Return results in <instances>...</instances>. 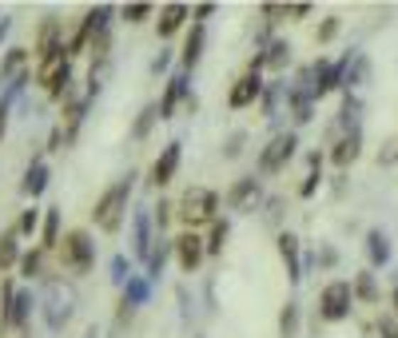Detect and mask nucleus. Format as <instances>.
I'll use <instances>...</instances> for the list:
<instances>
[{
    "mask_svg": "<svg viewBox=\"0 0 398 338\" xmlns=\"http://www.w3.org/2000/svg\"><path fill=\"white\" fill-rule=\"evenodd\" d=\"M179 207H183V211H179V219H183L188 227H195V223H211L215 211H219V195L211 187H191Z\"/></svg>",
    "mask_w": 398,
    "mask_h": 338,
    "instance_id": "20e7f679",
    "label": "nucleus"
},
{
    "mask_svg": "<svg viewBox=\"0 0 398 338\" xmlns=\"http://www.w3.org/2000/svg\"><path fill=\"white\" fill-rule=\"evenodd\" d=\"M20 275H24V278H36L40 275V251H28V255L20 258Z\"/></svg>",
    "mask_w": 398,
    "mask_h": 338,
    "instance_id": "c756f323",
    "label": "nucleus"
},
{
    "mask_svg": "<svg viewBox=\"0 0 398 338\" xmlns=\"http://www.w3.org/2000/svg\"><path fill=\"white\" fill-rule=\"evenodd\" d=\"M4 128H9V104L0 99V139H4Z\"/></svg>",
    "mask_w": 398,
    "mask_h": 338,
    "instance_id": "e433bc0d",
    "label": "nucleus"
},
{
    "mask_svg": "<svg viewBox=\"0 0 398 338\" xmlns=\"http://www.w3.org/2000/svg\"><path fill=\"white\" fill-rule=\"evenodd\" d=\"M28 310H32V295H16V298H12V322H16V327L28 322Z\"/></svg>",
    "mask_w": 398,
    "mask_h": 338,
    "instance_id": "bb28decb",
    "label": "nucleus"
},
{
    "mask_svg": "<svg viewBox=\"0 0 398 338\" xmlns=\"http://www.w3.org/2000/svg\"><path fill=\"white\" fill-rule=\"evenodd\" d=\"M44 187H48V163H44V159H36V163H32V168L24 171V183H20V191L36 199Z\"/></svg>",
    "mask_w": 398,
    "mask_h": 338,
    "instance_id": "2eb2a0df",
    "label": "nucleus"
},
{
    "mask_svg": "<svg viewBox=\"0 0 398 338\" xmlns=\"http://www.w3.org/2000/svg\"><path fill=\"white\" fill-rule=\"evenodd\" d=\"M199 56H203V24H191L188 44H183V68H195Z\"/></svg>",
    "mask_w": 398,
    "mask_h": 338,
    "instance_id": "dca6fc26",
    "label": "nucleus"
},
{
    "mask_svg": "<svg viewBox=\"0 0 398 338\" xmlns=\"http://www.w3.org/2000/svg\"><path fill=\"white\" fill-rule=\"evenodd\" d=\"M36 223H40L36 211H24V215H20V223H16V235H32V231H36Z\"/></svg>",
    "mask_w": 398,
    "mask_h": 338,
    "instance_id": "7c9ffc66",
    "label": "nucleus"
},
{
    "mask_svg": "<svg viewBox=\"0 0 398 338\" xmlns=\"http://www.w3.org/2000/svg\"><path fill=\"white\" fill-rule=\"evenodd\" d=\"M188 16H191L188 4H163V9H159V20H156L159 36H176V32L183 28V20H188Z\"/></svg>",
    "mask_w": 398,
    "mask_h": 338,
    "instance_id": "9b49d317",
    "label": "nucleus"
},
{
    "mask_svg": "<svg viewBox=\"0 0 398 338\" xmlns=\"http://www.w3.org/2000/svg\"><path fill=\"white\" fill-rule=\"evenodd\" d=\"M367 255H370V267H382V263L390 258V243H387L382 231H370L367 235Z\"/></svg>",
    "mask_w": 398,
    "mask_h": 338,
    "instance_id": "a211bd4d",
    "label": "nucleus"
},
{
    "mask_svg": "<svg viewBox=\"0 0 398 338\" xmlns=\"http://www.w3.org/2000/svg\"><path fill=\"white\" fill-rule=\"evenodd\" d=\"M131 179H136V175L116 179V183H112V187L96 199V207H92V219H96V227H100V231H108V235H116V231H119V219H124V211H128Z\"/></svg>",
    "mask_w": 398,
    "mask_h": 338,
    "instance_id": "f257e3e1",
    "label": "nucleus"
},
{
    "mask_svg": "<svg viewBox=\"0 0 398 338\" xmlns=\"http://www.w3.org/2000/svg\"><path fill=\"white\" fill-rule=\"evenodd\" d=\"M259 92H263V80H259V72H243V76L235 80V88H231V96H227V108L231 111H239V108H251L259 99Z\"/></svg>",
    "mask_w": 398,
    "mask_h": 338,
    "instance_id": "6e6552de",
    "label": "nucleus"
},
{
    "mask_svg": "<svg viewBox=\"0 0 398 338\" xmlns=\"http://www.w3.org/2000/svg\"><path fill=\"white\" fill-rule=\"evenodd\" d=\"M56 235H60V215H56V207H52L48 215H44V235H40L44 243H40V251H52V247H56V243H60Z\"/></svg>",
    "mask_w": 398,
    "mask_h": 338,
    "instance_id": "412c9836",
    "label": "nucleus"
},
{
    "mask_svg": "<svg viewBox=\"0 0 398 338\" xmlns=\"http://www.w3.org/2000/svg\"><path fill=\"white\" fill-rule=\"evenodd\" d=\"M255 195H259V179H255V175H243L235 187L227 191V207H231V211H243Z\"/></svg>",
    "mask_w": 398,
    "mask_h": 338,
    "instance_id": "ddd939ff",
    "label": "nucleus"
},
{
    "mask_svg": "<svg viewBox=\"0 0 398 338\" xmlns=\"http://www.w3.org/2000/svg\"><path fill=\"white\" fill-rule=\"evenodd\" d=\"M279 255H283V263H287V278L298 283V278H303V263H298V239L291 235V231L279 235Z\"/></svg>",
    "mask_w": 398,
    "mask_h": 338,
    "instance_id": "f8f14e48",
    "label": "nucleus"
},
{
    "mask_svg": "<svg viewBox=\"0 0 398 338\" xmlns=\"http://www.w3.org/2000/svg\"><path fill=\"white\" fill-rule=\"evenodd\" d=\"M179 156H183V143H179V139L159 151V159L151 163V183H156V187H168L171 179H176V171H179Z\"/></svg>",
    "mask_w": 398,
    "mask_h": 338,
    "instance_id": "1a4fd4ad",
    "label": "nucleus"
},
{
    "mask_svg": "<svg viewBox=\"0 0 398 338\" xmlns=\"http://www.w3.org/2000/svg\"><path fill=\"white\" fill-rule=\"evenodd\" d=\"M295 143H298V139L291 136V131L275 136L267 148H263V156H259V171H263V175H275V171H283V168H287V159L295 156Z\"/></svg>",
    "mask_w": 398,
    "mask_h": 338,
    "instance_id": "39448f33",
    "label": "nucleus"
},
{
    "mask_svg": "<svg viewBox=\"0 0 398 338\" xmlns=\"http://www.w3.org/2000/svg\"><path fill=\"white\" fill-rule=\"evenodd\" d=\"M390 302H394V310H398V287H394V295H390Z\"/></svg>",
    "mask_w": 398,
    "mask_h": 338,
    "instance_id": "ea45409f",
    "label": "nucleus"
},
{
    "mask_svg": "<svg viewBox=\"0 0 398 338\" xmlns=\"http://www.w3.org/2000/svg\"><path fill=\"white\" fill-rule=\"evenodd\" d=\"M211 12H215V4H199V9H195V16H199V20H208Z\"/></svg>",
    "mask_w": 398,
    "mask_h": 338,
    "instance_id": "58836bf2",
    "label": "nucleus"
},
{
    "mask_svg": "<svg viewBox=\"0 0 398 338\" xmlns=\"http://www.w3.org/2000/svg\"><path fill=\"white\" fill-rule=\"evenodd\" d=\"M318 179H323V175H318V171H311V175H307V183L298 187V195H303V199H311V195L318 191Z\"/></svg>",
    "mask_w": 398,
    "mask_h": 338,
    "instance_id": "473e14b6",
    "label": "nucleus"
},
{
    "mask_svg": "<svg viewBox=\"0 0 398 338\" xmlns=\"http://www.w3.org/2000/svg\"><path fill=\"white\" fill-rule=\"evenodd\" d=\"M223 243H227V219H223V223H211V239H208V255H219V251H223Z\"/></svg>",
    "mask_w": 398,
    "mask_h": 338,
    "instance_id": "a878e982",
    "label": "nucleus"
},
{
    "mask_svg": "<svg viewBox=\"0 0 398 338\" xmlns=\"http://www.w3.org/2000/svg\"><path fill=\"white\" fill-rule=\"evenodd\" d=\"M355 295L362 298V302H378V287H375V275H370V271H362V275L355 278Z\"/></svg>",
    "mask_w": 398,
    "mask_h": 338,
    "instance_id": "393cba45",
    "label": "nucleus"
},
{
    "mask_svg": "<svg viewBox=\"0 0 398 338\" xmlns=\"http://www.w3.org/2000/svg\"><path fill=\"white\" fill-rule=\"evenodd\" d=\"M291 60V48H287V40H271V48L263 52V64H271V68H283Z\"/></svg>",
    "mask_w": 398,
    "mask_h": 338,
    "instance_id": "b1692460",
    "label": "nucleus"
},
{
    "mask_svg": "<svg viewBox=\"0 0 398 338\" xmlns=\"http://www.w3.org/2000/svg\"><path fill=\"white\" fill-rule=\"evenodd\" d=\"M358 143H362V136H358V128H350V136H343V139L335 143L330 159H335L338 168H347V163H355V159H358Z\"/></svg>",
    "mask_w": 398,
    "mask_h": 338,
    "instance_id": "4468645a",
    "label": "nucleus"
},
{
    "mask_svg": "<svg viewBox=\"0 0 398 338\" xmlns=\"http://www.w3.org/2000/svg\"><path fill=\"white\" fill-rule=\"evenodd\" d=\"M159 119V104H148V108L139 111V119H136V128H131V139H148V131H151V124Z\"/></svg>",
    "mask_w": 398,
    "mask_h": 338,
    "instance_id": "6ab92c4d",
    "label": "nucleus"
},
{
    "mask_svg": "<svg viewBox=\"0 0 398 338\" xmlns=\"http://www.w3.org/2000/svg\"><path fill=\"white\" fill-rule=\"evenodd\" d=\"M139 302H148V283L144 278H128V287H124V307H139Z\"/></svg>",
    "mask_w": 398,
    "mask_h": 338,
    "instance_id": "aec40b11",
    "label": "nucleus"
},
{
    "mask_svg": "<svg viewBox=\"0 0 398 338\" xmlns=\"http://www.w3.org/2000/svg\"><path fill=\"white\" fill-rule=\"evenodd\" d=\"M24 56H28L24 48H9V56H4V64H0V76H12V72L24 64Z\"/></svg>",
    "mask_w": 398,
    "mask_h": 338,
    "instance_id": "c85d7f7f",
    "label": "nucleus"
},
{
    "mask_svg": "<svg viewBox=\"0 0 398 338\" xmlns=\"http://www.w3.org/2000/svg\"><path fill=\"white\" fill-rule=\"evenodd\" d=\"M378 330H382V338H398V327H394V318H382V322H378Z\"/></svg>",
    "mask_w": 398,
    "mask_h": 338,
    "instance_id": "c9c22d12",
    "label": "nucleus"
},
{
    "mask_svg": "<svg viewBox=\"0 0 398 338\" xmlns=\"http://www.w3.org/2000/svg\"><path fill=\"white\" fill-rule=\"evenodd\" d=\"M343 72H347V60H343V64L315 60V68H311V76H315V84H311V96H327V92H335L338 84H343Z\"/></svg>",
    "mask_w": 398,
    "mask_h": 338,
    "instance_id": "0eeeda50",
    "label": "nucleus"
},
{
    "mask_svg": "<svg viewBox=\"0 0 398 338\" xmlns=\"http://www.w3.org/2000/svg\"><path fill=\"white\" fill-rule=\"evenodd\" d=\"M188 96V72H176V76L168 80V92H163V99H159V119H171L179 108V99Z\"/></svg>",
    "mask_w": 398,
    "mask_h": 338,
    "instance_id": "9d476101",
    "label": "nucleus"
},
{
    "mask_svg": "<svg viewBox=\"0 0 398 338\" xmlns=\"http://www.w3.org/2000/svg\"><path fill=\"white\" fill-rule=\"evenodd\" d=\"M335 32H338V16H330L327 24H323V28H318V40H323V44H327V40H335Z\"/></svg>",
    "mask_w": 398,
    "mask_h": 338,
    "instance_id": "72a5a7b5",
    "label": "nucleus"
},
{
    "mask_svg": "<svg viewBox=\"0 0 398 338\" xmlns=\"http://www.w3.org/2000/svg\"><path fill=\"white\" fill-rule=\"evenodd\" d=\"M350 302H355V287L343 283V278H335V283H327L323 295H318V318H323V322H343V318L350 315Z\"/></svg>",
    "mask_w": 398,
    "mask_h": 338,
    "instance_id": "f03ea898",
    "label": "nucleus"
},
{
    "mask_svg": "<svg viewBox=\"0 0 398 338\" xmlns=\"http://www.w3.org/2000/svg\"><path fill=\"white\" fill-rule=\"evenodd\" d=\"M163 258H168V247H151V255H148V271H151V275L163 271Z\"/></svg>",
    "mask_w": 398,
    "mask_h": 338,
    "instance_id": "2f4dec72",
    "label": "nucleus"
},
{
    "mask_svg": "<svg viewBox=\"0 0 398 338\" xmlns=\"http://www.w3.org/2000/svg\"><path fill=\"white\" fill-rule=\"evenodd\" d=\"M119 16L128 20V24H144V20L151 16V4H124V12Z\"/></svg>",
    "mask_w": 398,
    "mask_h": 338,
    "instance_id": "cd10ccee",
    "label": "nucleus"
},
{
    "mask_svg": "<svg viewBox=\"0 0 398 338\" xmlns=\"http://www.w3.org/2000/svg\"><path fill=\"white\" fill-rule=\"evenodd\" d=\"M60 255H64V267H72L76 275H88V271L96 267V243H92L88 231H68Z\"/></svg>",
    "mask_w": 398,
    "mask_h": 338,
    "instance_id": "7ed1b4c3",
    "label": "nucleus"
},
{
    "mask_svg": "<svg viewBox=\"0 0 398 338\" xmlns=\"http://www.w3.org/2000/svg\"><path fill=\"white\" fill-rule=\"evenodd\" d=\"M171 247H176V258H179V271H195L199 263H203V255H208V243H203V239L195 235V231H183V235L176 239V243H171Z\"/></svg>",
    "mask_w": 398,
    "mask_h": 338,
    "instance_id": "423d86ee",
    "label": "nucleus"
},
{
    "mask_svg": "<svg viewBox=\"0 0 398 338\" xmlns=\"http://www.w3.org/2000/svg\"><path fill=\"white\" fill-rule=\"evenodd\" d=\"M279 334H283V338H295L298 334V307H295V302H287L283 315H279Z\"/></svg>",
    "mask_w": 398,
    "mask_h": 338,
    "instance_id": "5701e85b",
    "label": "nucleus"
},
{
    "mask_svg": "<svg viewBox=\"0 0 398 338\" xmlns=\"http://www.w3.org/2000/svg\"><path fill=\"white\" fill-rule=\"evenodd\" d=\"M287 16H311V4H291Z\"/></svg>",
    "mask_w": 398,
    "mask_h": 338,
    "instance_id": "4c0bfd02",
    "label": "nucleus"
},
{
    "mask_svg": "<svg viewBox=\"0 0 398 338\" xmlns=\"http://www.w3.org/2000/svg\"><path fill=\"white\" fill-rule=\"evenodd\" d=\"M131 239H136V243H131V247H136V255L148 258L151 255V219L144 215V211L136 215V235H131Z\"/></svg>",
    "mask_w": 398,
    "mask_h": 338,
    "instance_id": "f3484780",
    "label": "nucleus"
},
{
    "mask_svg": "<svg viewBox=\"0 0 398 338\" xmlns=\"http://www.w3.org/2000/svg\"><path fill=\"white\" fill-rule=\"evenodd\" d=\"M16 258H20V251H16V231H9V235H0V271H9Z\"/></svg>",
    "mask_w": 398,
    "mask_h": 338,
    "instance_id": "4be33fe9",
    "label": "nucleus"
},
{
    "mask_svg": "<svg viewBox=\"0 0 398 338\" xmlns=\"http://www.w3.org/2000/svg\"><path fill=\"white\" fill-rule=\"evenodd\" d=\"M243 139H247L243 131H235V136L227 139V156H239V151H243Z\"/></svg>",
    "mask_w": 398,
    "mask_h": 338,
    "instance_id": "f704fd0d",
    "label": "nucleus"
}]
</instances>
